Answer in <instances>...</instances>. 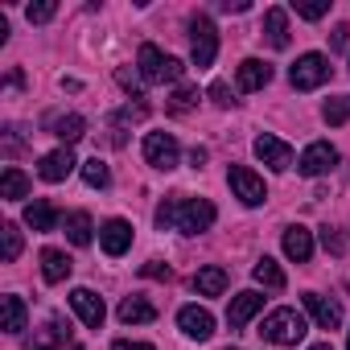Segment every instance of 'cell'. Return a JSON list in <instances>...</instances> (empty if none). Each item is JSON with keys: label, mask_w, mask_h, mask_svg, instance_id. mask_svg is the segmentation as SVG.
Returning a JSON list of instances; mask_svg holds the SVG:
<instances>
[{"label": "cell", "mask_w": 350, "mask_h": 350, "mask_svg": "<svg viewBox=\"0 0 350 350\" xmlns=\"http://www.w3.org/2000/svg\"><path fill=\"white\" fill-rule=\"evenodd\" d=\"M215 219H219V211L206 198H165L157 206V227L161 231L173 227V231H182V235H202V231L215 227Z\"/></svg>", "instance_id": "obj_1"}, {"label": "cell", "mask_w": 350, "mask_h": 350, "mask_svg": "<svg viewBox=\"0 0 350 350\" xmlns=\"http://www.w3.org/2000/svg\"><path fill=\"white\" fill-rule=\"evenodd\" d=\"M264 342H272V346H297L305 334H309V321H305V313L301 309H272L268 317H264Z\"/></svg>", "instance_id": "obj_2"}, {"label": "cell", "mask_w": 350, "mask_h": 350, "mask_svg": "<svg viewBox=\"0 0 350 350\" xmlns=\"http://www.w3.org/2000/svg\"><path fill=\"white\" fill-rule=\"evenodd\" d=\"M182 62L178 58H169V54H161L152 42H144L140 46V54H136V75L144 79V83H178L182 79Z\"/></svg>", "instance_id": "obj_3"}, {"label": "cell", "mask_w": 350, "mask_h": 350, "mask_svg": "<svg viewBox=\"0 0 350 350\" xmlns=\"http://www.w3.org/2000/svg\"><path fill=\"white\" fill-rule=\"evenodd\" d=\"M215 54H219V33H215V25H211V17H190V58H194V66L198 70H206V66H215Z\"/></svg>", "instance_id": "obj_4"}, {"label": "cell", "mask_w": 350, "mask_h": 350, "mask_svg": "<svg viewBox=\"0 0 350 350\" xmlns=\"http://www.w3.org/2000/svg\"><path fill=\"white\" fill-rule=\"evenodd\" d=\"M288 83L297 91H317L321 83H329V58L325 54H301L288 70Z\"/></svg>", "instance_id": "obj_5"}, {"label": "cell", "mask_w": 350, "mask_h": 350, "mask_svg": "<svg viewBox=\"0 0 350 350\" xmlns=\"http://www.w3.org/2000/svg\"><path fill=\"white\" fill-rule=\"evenodd\" d=\"M144 161H148L152 169L169 173V169H178L182 148H178V140H173L169 132H148V136H144Z\"/></svg>", "instance_id": "obj_6"}, {"label": "cell", "mask_w": 350, "mask_h": 350, "mask_svg": "<svg viewBox=\"0 0 350 350\" xmlns=\"http://www.w3.org/2000/svg\"><path fill=\"white\" fill-rule=\"evenodd\" d=\"M227 182H231V190H235V198H239L243 206H260V202L268 198L264 178H256L247 165H231V169H227Z\"/></svg>", "instance_id": "obj_7"}, {"label": "cell", "mask_w": 350, "mask_h": 350, "mask_svg": "<svg viewBox=\"0 0 350 350\" xmlns=\"http://www.w3.org/2000/svg\"><path fill=\"white\" fill-rule=\"evenodd\" d=\"M338 165V148L329 144V140H313L305 152H301V161H297V169L305 173V178H321V173H329Z\"/></svg>", "instance_id": "obj_8"}, {"label": "cell", "mask_w": 350, "mask_h": 350, "mask_svg": "<svg viewBox=\"0 0 350 350\" xmlns=\"http://www.w3.org/2000/svg\"><path fill=\"white\" fill-rule=\"evenodd\" d=\"M70 309L79 313V321H83L87 329H99V325H103V317H107L103 297H95L91 288H75V293H70Z\"/></svg>", "instance_id": "obj_9"}, {"label": "cell", "mask_w": 350, "mask_h": 350, "mask_svg": "<svg viewBox=\"0 0 350 350\" xmlns=\"http://www.w3.org/2000/svg\"><path fill=\"white\" fill-rule=\"evenodd\" d=\"M178 325H182V334L194 338V342H206V338L215 334V317H211V309H202V305H182Z\"/></svg>", "instance_id": "obj_10"}, {"label": "cell", "mask_w": 350, "mask_h": 350, "mask_svg": "<svg viewBox=\"0 0 350 350\" xmlns=\"http://www.w3.org/2000/svg\"><path fill=\"white\" fill-rule=\"evenodd\" d=\"M256 157H260L268 169H276V173H284V169L293 165V148H288L280 136H268V132L256 136Z\"/></svg>", "instance_id": "obj_11"}, {"label": "cell", "mask_w": 350, "mask_h": 350, "mask_svg": "<svg viewBox=\"0 0 350 350\" xmlns=\"http://www.w3.org/2000/svg\"><path fill=\"white\" fill-rule=\"evenodd\" d=\"M99 247L116 260V256H124L128 247H132V223H124V219H107L103 227H99Z\"/></svg>", "instance_id": "obj_12"}, {"label": "cell", "mask_w": 350, "mask_h": 350, "mask_svg": "<svg viewBox=\"0 0 350 350\" xmlns=\"http://www.w3.org/2000/svg\"><path fill=\"white\" fill-rule=\"evenodd\" d=\"M301 301H305V313H309L321 329H338V325H342V305H338V301H329V297H321V293H305Z\"/></svg>", "instance_id": "obj_13"}, {"label": "cell", "mask_w": 350, "mask_h": 350, "mask_svg": "<svg viewBox=\"0 0 350 350\" xmlns=\"http://www.w3.org/2000/svg\"><path fill=\"white\" fill-rule=\"evenodd\" d=\"M75 152L70 148H54V152H46L42 157V165H38V178L42 182H66L70 178V173H75Z\"/></svg>", "instance_id": "obj_14"}, {"label": "cell", "mask_w": 350, "mask_h": 350, "mask_svg": "<svg viewBox=\"0 0 350 350\" xmlns=\"http://www.w3.org/2000/svg\"><path fill=\"white\" fill-rule=\"evenodd\" d=\"M264 309V297L256 293V288H247V293H239V297H231V309H227V325L231 329H243L256 313Z\"/></svg>", "instance_id": "obj_15"}, {"label": "cell", "mask_w": 350, "mask_h": 350, "mask_svg": "<svg viewBox=\"0 0 350 350\" xmlns=\"http://www.w3.org/2000/svg\"><path fill=\"white\" fill-rule=\"evenodd\" d=\"M235 83H239V91H264V87L272 83V66H268V62H260V58H243V62H239Z\"/></svg>", "instance_id": "obj_16"}, {"label": "cell", "mask_w": 350, "mask_h": 350, "mask_svg": "<svg viewBox=\"0 0 350 350\" xmlns=\"http://www.w3.org/2000/svg\"><path fill=\"white\" fill-rule=\"evenodd\" d=\"M46 128H50V132L62 140V148H70L75 140H83V132H87V120L70 111V116H50V120H46Z\"/></svg>", "instance_id": "obj_17"}, {"label": "cell", "mask_w": 350, "mask_h": 350, "mask_svg": "<svg viewBox=\"0 0 350 350\" xmlns=\"http://www.w3.org/2000/svg\"><path fill=\"white\" fill-rule=\"evenodd\" d=\"M284 256L293 264H309V256H313V231L309 227H288L284 231Z\"/></svg>", "instance_id": "obj_18"}, {"label": "cell", "mask_w": 350, "mask_h": 350, "mask_svg": "<svg viewBox=\"0 0 350 350\" xmlns=\"http://www.w3.org/2000/svg\"><path fill=\"white\" fill-rule=\"evenodd\" d=\"M120 321L124 325H148V321H157V305L144 301V297H124L120 301Z\"/></svg>", "instance_id": "obj_19"}, {"label": "cell", "mask_w": 350, "mask_h": 350, "mask_svg": "<svg viewBox=\"0 0 350 350\" xmlns=\"http://www.w3.org/2000/svg\"><path fill=\"white\" fill-rule=\"evenodd\" d=\"M264 38L272 50H288V13L284 9H268L264 13Z\"/></svg>", "instance_id": "obj_20"}, {"label": "cell", "mask_w": 350, "mask_h": 350, "mask_svg": "<svg viewBox=\"0 0 350 350\" xmlns=\"http://www.w3.org/2000/svg\"><path fill=\"white\" fill-rule=\"evenodd\" d=\"M58 219H62V215H58L46 198H33V202L25 206V227H33V231H54Z\"/></svg>", "instance_id": "obj_21"}, {"label": "cell", "mask_w": 350, "mask_h": 350, "mask_svg": "<svg viewBox=\"0 0 350 350\" xmlns=\"http://www.w3.org/2000/svg\"><path fill=\"white\" fill-rule=\"evenodd\" d=\"M62 227H66V239H70L75 247H87V243L95 239V223H91V215H87V211L66 215V219H62Z\"/></svg>", "instance_id": "obj_22"}, {"label": "cell", "mask_w": 350, "mask_h": 350, "mask_svg": "<svg viewBox=\"0 0 350 350\" xmlns=\"http://www.w3.org/2000/svg\"><path fill=\"white\" fill-rule=\"evenodd\" d=\"M70 268H75V264H70L66 252H58V247H46V252H42V276H46L50 284H62V280L70 276Z\"/></svg>", "instance_id": "obj_23"}, {"label": "cell", "mask_w": 350, "mask_h": 350, "mask_svg": "<svg viewBox=\"0 0 350 350\" xmlns=\"http://www.w3.org/2000/svg\"><path fill=\"white\" fill-rule=\"evenodd\" d=\"M0 198H5V202H21V198H29V178H25L17 165H9V169H5V178H0Z\"/></svg>", "instance_id": "obj_24"}, {"label": "cell", "mask_w": 350, "mask_h": 350, "mask_svg": "<svg viewBox=\"0 0 350 350\" xmlns=\"http://www.w3.org/2000/svg\"><path fill=\"white\" fill-rule=\"evenodd\" d=\"M252 276H256V284H264V288H272V293H280L284 284H288V276L280 272V264L276 260H256V268H252Z\"/></svg>", "instance_id": "obj_25"}, {"label": "cell", "mask_w": 350, "mask_h": 350, "mask_svg": "<svg viewBox=\"0 0 350 350\" xmlns=\"http://www.w3.org/2000/svg\"><path fill=\"white\" fill-rule=\"evenodd\" d=\"M194 288H198L202 297H219V293L227 288V272H223L219 264H211V268H198V272H194Z\"/></svg>", "instance_id": "obj_26"}, {"label": "cell", "mask_w": 350, "mask_h": 350, "mask_svg": "<svg viewBox=\"0 0 350 350\" xmlns=\"http://www.w3.org/2000/svg\"><path fill=\"white\" fill-rule=\"evenodd\" d=\"M0 317H5V334H21L29 313H25V301L21 297H5L0 301Z\"/></svg>", "instance_id": "obj_27"}, {"label": "cell", "mask_w": 350, "mask_h": 350, "mask_svg": "<svg viewBox=\"0 0 350 350\" xmlns=\"http://www.w3.org/2000/svg\"><path fill=\"white\" fill-rule=\"evenodd\" d=\"M83 182H87L91 190H103V186L111 182V173H107V165H103L99 157H91V161H83Z\"/></svg>", "instance_id": "obj_28"}, {"label": "cell", "mask_w": 350, "mask_h": 350, "mask_svg": "<svg viewBox=\"0 0 350 350\" xmlns=\"http://www.w3.org/2000/svg\"><path fill=\"white\" fill-rule=\"evenodd\" d=\"M0 243H5V247H0V256H5V264H13V260L21 256V231H17L13 223H5V227H0Z\"/></svg>", "instance_id": "obj_29"}, {"label": "cell", "mask_w": 350, "mask_h": 350, "mask_svg": "<svg viewBox=\"0 0 350 350\" xmlns=\"http://www.w3.org/2000/svg\"><path fill=\"white\" fill-rule=\"evenodd\" d=\"M321 116H325V124H346V120H350V95L329 99V103L321 107Z\"/></svg>", "instance_id": "obj_30"}, {"label": "cell", "mask_w": 350, "mask_h": 350, "mask_svg": "<svg viewBox=\"0 0 350 350\" xmlns=\"http://www.w3.org/2000/svg\"><path fill=\"white\" fill-rule=\"evenodd\" d=\"M194 103H198V87H178V91H173V99H169V111L182 116V111H190Z\"/></svg>", "instance_id": "obj_31"}, {"label": "cell", "mask_w": 350, "mask_h": 350, "mask_svg": "<svg viewBox=\"0 0 350 350\" xmlns=\"http://www.w3.org/2000/svg\"><path fill=\"white\" fill-rule=\"evenodd\" d=\"M297 17H305V21H321L325 13H329V0H297Z\"/></svg>", "instance_id": "obj_32"}, {"label": "cell", "mask_w": 350, "mask_h": 350, "mask_svg": "<svg viewBox=\"0 0 350 350\" xmlns=\"http://www.w3.org/2000/svg\"><path fill=\"white\" fill-rule=\"evenodd\" d=\"M54 13H58V5H54V0H42V5H29V9H25L29 25H46V21H50Z\"/></svg>", "instance_id": "obj_33"}, {"label": "cell", "mask_w": 350, "mask_h": 350, "mask_svg": "<svg viewBox=\"0 0 350 350\" xmlns=\"http://www.w3.org/2000/svg\"><path fill=\"white\" fill-rule=\"evenodd\" d=\"M116 79H120V87H124L132 99H144V91H140V83H144V79H140V75H132V70H120Z\"/></svg>", "instance_id": "obj_34"}, {"label": "cell", "mask_w": 350, "mask_h": 350, "mask_svg": "<svg viewBox=\"0 0 350 350\" xmlns=\"http://www.w3.org/2000/svg\"><path fill=\"white\" fill-rule=\"evenodd\" d=\"M148 116V103H128L116 111V124H132V120H144Z\"/></svg>", "instance_id": "obj_35"}, {"label": "cell", "mask_w": 350, "mask_h": 350, "mask_svg": "<svg viewBox=\"0 0 350 350\" xmlns=\"http://www.w3.org/2000/svg\"><path fill=\"white\" fill-rule=\"evenodd\" d=\"M211 99H215L219 107H231V103H235V99H231V87H227V83H211Z\"/></svg>", "instance_id": "obj_36"}, {"label": "cell", "mask_w": 350, "mask_h": 350, "mask_svg": "<svg viewBox=\"0 0 350 350\" xmlns=\"http://www.w3.org/2000/svg\"><path fill=\"white\" fill-rule=\"evenodd\" d=\"M140 272H144V276H152V280H169V276H173V268H169V264H161V260H152V264H144Z\"/></svg>", "instance_id": "obj_37"}, {"label": "cell", "mask_w": 350, "mask_h": 350, "mask_svg": "<svg viewBox=\"0 0 350 350\" xmlns=\"http://www.w3.org/2000/svg\"><path fill=\"white\" fill-rule=\"evenodd\" d=\"M346 38H350V25H334V33H329V50H342Z\"/></svg>", "instance_id": "obj_38"}, {"label": "cell", "mask_w": 350, "mask_h": 350, "mask_svg": "<svg viewBox=\"0 0 350 350\" xmlns=\"http://www.w3.org/2000/svg\"><path fill=\"white\" fill-rule=\"evenodd\" d=\"M111 350H152L148 342H128V338H120V342H111Z\"/></svg>", "instance_id": "obj_39"}, {"label": "cell", "mask_w": 350, "mask_h": 350, "mask_svg": "<svg viewBox=\"0 0 350 350\" xmlns=\"http://www.w3.org/2000/svg\"><path fill=\"white\" fill-rule=\"evenodd\" d=\"M223 13H247V0H223Z\"/></svg>", "instance_id": "obj_40"}, {"label": "cell", "mask_w": 350, "mask_h": 350, "mask_svg": "<svg viewBox=\"0 0 350 350\" xmlns=\"http://www.w3.org/2000/svg\"><path fill=\"white\" fill-rule=\"evenodd\" d=\"M190 165L202 169V165H206V148H190Z\"/></svg>", "instance_id": "obj_41"}, {"label": "cell", "mask_w": 350, "mask_h": 350, "mask_svg": "<svg viewBox=\"0 0 350 350\" xmlns=\"http://www.w3.org/2000/svg\"><path fill=\"white\" fill-rule=\"evenodd\" d=\"M321 239H325V247H329V252H342V243H338V235H334V231H325Z\"/></svg>", "instance_id": "obj_42"}, {"label": "cell", "mask_w": 350, "mask_h": 350, "mask_svg": "<svg viewBox=\"0 0 350 350\" xmlns=\"http://www.w3.org/2000/svg\"><path fill=\"white\" fill-rule=\"evenodd\" d=\"M309 350H334V346H329V342H317V346H309Z\"/></svg>", "instance_id": "obj_43"}, {"label": "cell", "mask_w": 350, "mask_h": 350, "mask_svg": "<svg viewBox=\"0 0 350 350\" xmlns=\"http://www.w3.org/2000/svg\"><path fill=\"white\" fill-rule=\"evenodd\" d=\"M38 350H54V346H38Z\"/></svg>", "instance_id": "obj_44"}, {"label": "cell", "mask_w": 350, "mask_h": 350, "mask_svg": "<svg viewBox=\"0 0 350 350\" xmlns=\"http://www.w3.org/2000/svg\"><path fill=\"white\" fill-rule=\"evenodd\" d=\"M346 350H350V338H346Z\"/></svg>", "instance_id": "obj_45"}, {"label": "cell", "mask_w": 350, "mask_h": 350, "mask_svg": "<svg viewBox=\"0 0 350 350\" xmlns=\"http://www.w3.org/2000/svg\"><path fill=\"white\" fill-rule=\"evenodd\" d=\"M227 350H235V346H227Z\"/></svg>", "instance_id": "obj_46"}]
</instances>
